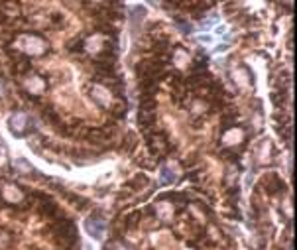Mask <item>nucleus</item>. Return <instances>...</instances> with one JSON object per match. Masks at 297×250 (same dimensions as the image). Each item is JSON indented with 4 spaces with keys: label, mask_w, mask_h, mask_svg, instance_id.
Returning <instances> with one entry per match:
<instances>
[{
    "label": "nucleus",
    "mask_w": 297,
    "mask_h": 250,
    "mask_svg": "<svg viewBox=\"0 0 297 250\" xmlns=\"http://www.w3.org/2000/svg\"><path fill=\"white\" fill-rule=\"evenodd\" d=\"M8 128L12 130V134L16 136H24V132H28L32 128V122H30V116L24 114V112H14L8 120Z\"/></svg>",
    "instance_id": "f257e3e1"
},
{
    "label": "nucleus",
    "mask_w": 297,
    "mask_h": 250,
    "mask_svg": "<svg viewBox=\"0 0 297 250\" xmlns=\"http://www.w3.org/2000/svg\"><path fill=\"white\" fill-rule=\"evenodd\" d=\"M85 226H87V232H89L93 238H102V230H104V219L91 217V219H87Z\"/></svg>",
    "instance_id": "f03ea898"
},
{
    "label": "nucleus",
    "mask_w": 297,
    "mask_h": 250,
    "mask_svg": "<svg viewBox=\"0 0 297 250\" xmlns=\"http://www.w3.org/2000/svg\"><path fill=\"white\" fill-rule=\"evenodd\" d=\"M173 179H175V175L172 174V170H170V168H164V170H162V181H164L166 185H170V183H173Z\"/></svg>",
    "instance_id": "7ed1b4c3"
},
{
    "label": "nucleus",
    "mask_w": 297,
    "mask_h": 250,
    "mask_svg": "<svg viewBox=\"0 0 297 250\" xmlns=\"http://www.w3.org/2000/svg\"><path fill=\"white\" fill-rule=\"evenodd\" d=\"M0 97H2V85H0Z\"/></svg>",
    "instance_id": "20e7f679"
}]
</instances>
